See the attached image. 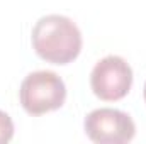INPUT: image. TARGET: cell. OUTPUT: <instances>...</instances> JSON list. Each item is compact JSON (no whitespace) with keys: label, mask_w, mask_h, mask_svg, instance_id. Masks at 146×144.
Masks as SVG:
<instances>
[{"label":"cell","mask_w":146,"mask_h":144,"mask_svg":"<svg viewBox=\"0 0 146 144\" xmlns=\"http://www.w3.org/2000/svg\"><path fill=\"white\" fill-rule=\"evenodd\" d=\"M12 137H14V122L3 110H0V144L9 143Z\"/></svg>","instance_id":"cell-5"},{"label":"cell","mask_w":146,"mask_h":144,"mask_svg":"<svg viewBox=\"0 0 146 144\" xmlns=\"http://www.w3.org/2000/svg\"><path fill=\"white\" fill-rule=\"evenodd\" d=\"M85 132L97 144H124L136 134L134 120L117 108H97L85 117Z\"/></svg>","instance_id":"cell-4"},{"label":"cell","mask_w":146,"mask_h":144,"mask_svg":"<svg viewBox=\"0 0 146 144\" xmlns=\"http://www.w3.org/2000/svg\"><path fill=\"white\" fill-rule=\"evenodd\" d=\"M133 85V70L121 56H106L100 59L90 75V87L94 93L106 102L124 98Z\"/></svg>","instance_id":"cell-3"},{"label":"cell","mask_w":146,"mask_h":144,"mask_svg":"<svg viewBox=\"0 0 146 144\" xmlns=\"http://www.w3.org/2000/svg\"><path fill=\"white\" fill-rule=\"evenodd\" d=\"M19 98L27 114L42 115L65 104L66 87L54 71H34L21 83Z\"/></svg>","instance_id":"cell-2"},{"label":"cell","mask_w":146,"mask_h":144,"mask_svg":"<svg viewBox=\"0 0 146 144\" xmlns=\"http://www.w3.org/2000/svg\"><path fill=\"white\" fill-rule=\"evenodd\" d=\"M143 93H145V102H146V83H145V92Z\"/></svg>","instance_id":"cell-6"},{"label":"cell","mask_w":146,"mask_h":144,"mask_svg":"<svg viewBox=\"0 0 146 144\" xmlns=\"http://www.w3.org/2000/svg\"><path fill=\"white\" fill-rule=\"evenodd\" d=\"M33 48L41 59L53 65H66L82 51V32L65 15H44L33 29Z\"/></svg>","instance_id":"cell-1"}]
</instances>
